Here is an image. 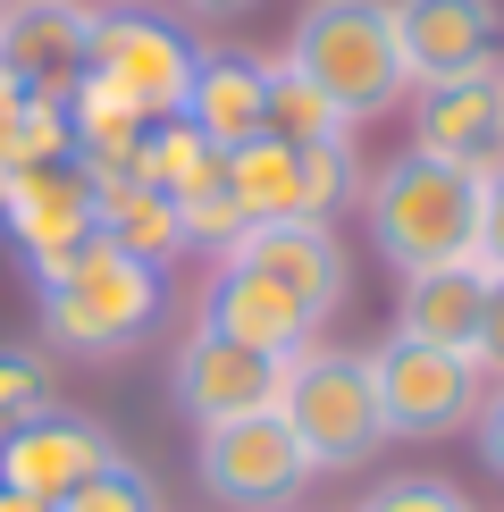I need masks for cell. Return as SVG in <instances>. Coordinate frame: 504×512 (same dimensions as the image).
I'll return each instance as SVG.
<instances>
[{
	"instance_id": "obj_1",
	"label": "cell",
	"mask_w": 504,
	"mask_h": 512,
	"mask_svg": "<svg viewBox=\"0 0 504 512\" xmlns=\"http://www.w3.org/2000/svg\"><path fill=\"white\" fill-rule=\"evenodd\" d=\"M34 269V311H42V336L76 361H110V353H135L143 336L160 328L168 311V277L160 261L126 252L110 236L59 252V261H26Z\"/></svg>"
},
{
	"instance_id": "obj_27",
	"label": "cell",
	"mask_w": 504,
	"mask_h": 512,
	"mask_svg": "<svg viewBox=\"0 0 504 512\" xmlns=\"http://www.w3.org/2000/svg\"><path fill=\"white\" fill-rule=\"evenodd\" d=\"M471 361H479V378H504V277H488V303H479V328H471Z\"/></svg>"
},
{
	"instance_id": "obj_9",
	"label": "cell",
	"mask_w": 504,
	"mask_h": 512,
	"mask_svg": "<svg viewBox=\"0 0 504 512\" xmlns=\"http://www.w3.org/2000/svg\"><path fill=\"white\" fill-rule=\"evenodd\" d=\"M118 454V437L101 429V420H84L68 412V403H51V412H34V420H17V429H0V487H17V496H42V504H59V496H76L84 479H101Z\"/></svg>"
},
{
	"instance_id": "obj_6",
	"label": "cell",
	"mask_w": 504,
	"mask_h": 512,
	"mask_svg": "<svg viewBox=\"0 0 504 512\" xmlns=\"http://www.w3.org/2000/svg\"><path fill=\"white\" fill-rule=\"evenodd\" d=\"M194 479L210 487V504H227V512H286L320 471H311V454L294 445V429L278 412H252V420L194 429Z\"/></svg>"
},
{
	"instance_id": "obj_13",
	"label": "cell",
	"mask_w": 504,
	"mask_h": 512,
	"mask_svg": "<svg viewBox=\"0 0 504 512\" xmlns=\"http://www.w3.org/2000/svg\"><path fill=\"white\" fill-rule=\"evenodd\" d=\"M202 328L236 336V345H252V353H278V361H294L303 345H320V328H328V319L311 311L294 286H278L269 269L219 261V277H210V303H202Z\"/></svg>"
},
{
	"instance_id": "obj_25",
	"label": "cell",
	"mask_w": 504,
	"mask_h": 512,
	"mask_svg": "<svg viewBox=\"0 0 504 512\" xmlns=\"http://www.w3.org/2000/svg\"><path fill=\"white\" fill-rule=\"evenodd\" d=\"M353 512H471L454 479H429V471H404V479H378Z\"/></svg>"
},
{
	"instance_id": "obj_16",
	"label": "cell",
	"mask_w": 504,
	"mask_h": 512,
	"mask_svg": "<svg viewBox=\"0 0 504 512\" xmlns=\"http://www.w3.org/2000/svg\"><path fill=\"white\" fill-rule=\"evenodd\" d=\"M177 118L194 126L210 152H236V143L269 135V59H252V51H202Z\"/></svg>"
},
{
	"instance_id": "obj_12",
	"label": "cell",
	"mask_w": 504,
	"mask_h": 512,
	"mask_svg": "<svg viewBox=\"0 0 504 512\" xmlns=\"http://www.w3.org/2000/svg\"><path fill=\"white\" fill-rule=\"evenodd\" d=\"M0 227H9V244L26 252V261H59V252L101 236V185L84 177L76 160L17 168L9 202H0Z\"/></svg>"
},
{
	"instance_id": "obj_2",
	"label": "cell",
	"mask_w": 504,
	"mask_h": 512,
	"mask_svg": "<svg viewBox=\"0 0 504 512\" xmlns=\"http://www.w3.org/2000/svg\"><path fill=\"white\" fill-rule=\"evenodd\" d=\"M362 219H370V244H378V261L395 277L471 261V244H479V177L429 160V152H395L362 185Z\"/></svg>"
},
{
	"instance_id": "obj_19",
	"label": "cell",
	"mask_w": 504,
	"mask_h": 512,
	"mask_svg": "<svg viewBox=\"0 0 504 512\" xmlns=\"http://www.w3.org/2000/svg\"><path fill=\"white\" fill-rule=\"evenodd\" d=\"M101 236L126 244V252H143V261H177L185 252V227H177V202L160 194V185H143V177H126V185H101Z\"/></svg>"
},
{
	"instance_id": "obj_32",
	"label": "cell",
	"mask_w": 504,
	"mask_h": 512,
	"mask_svg": "<svg viewBox=\"0 0 504 512\" xmlns=\"http://www.w3.org/2000/svg\"><path fill=\"white\" fill-rule=\"evenodd\" d=\"M0 17H9V0H0Z\"/></svg>"
},
{
	"instance_id": "obj_11",
	"label": "cell",
	"mask_w": 504,
	"mask_h": 512,
	"mask_svg": "<svg viewBox=\"0 0 504 512\" xmlns=\"http://www.w3.org/2000/svg\"><path fill=\"white\" fill-rule=\"evenodd\" d=\"M395 9V51H404V84H446V76H479L496 68L504 17L496 0H387Z\"/></svg>"
},
{
	"instance_id": "obj_15",
	"label": "cell",
	"mask_w": 504,
	"mask_h": 512,
	"mask_svg": "<svg viewBox=\"0 0 504 512\" xmlns=\"http://www.w3.org/2000/svg\"><path fill=\"white\" fill-rule=\"evenodd\" d=\"M219 261H244V269H269L278 286H294L320 319H336L345 303V252H336L328 219H252Z\"/></svg>"
},
{
	"instance_id": "obj_10",
	"label": "cell",
	"mask_w": 504,
	"mask_h": 512,
	"mask_svg": "<svg viewBox=\"0 0 504 512\" xmlns=\"http://www.w3.org/2000/svg\"><path fill=\"white\" fill-rule=\"evenodd\" d=\"M412 152L471 168L488 177L504 168V59L479 76H446V84H420L412 93Z\"/></svg>"
},
{
	"instance_id": "obj_26",
	"label": "cell",
	"mask_w": 504,
	"mask_h": 512,
	"mask_svg": "<svg viewBox=\"0 0 504 512\" xmlns=\"http://www.w3.org/2000/svg\"><path fill=\"white\" fill-rule=\"evenodd\" d=\"M471 261L488 277H504V168L479 177V244H471Z\"/></svg>"
},
{
	"instance_id": "obj_18",
	"label": "cell",
	"mask_w": 504,
	"mask_h": 512,
	"mask_svg": "<svg viewBox=\"0 0 504 512\" xmlns=\"http://www.w3.org/2000/svg\"><path fill=\"white\" fill-rule=\"evenodd\" d=\"M219 177H227V194L244 202V227L252 219H303V168H294V143L252 135V143H236V152H219Z\"/></svg>"
},
{
	"instance_id": "obj_3",
	"label": "cell",
	"mask_w": 504,
	"mask_h": 512,
	"mask_svg": "<svg viewBox=\"0 0 504 512\" xmlns=\"http://www.w3.org/2000/svg\"><path fill=\"white\" fill-rule=\"evenodd\" d=\"M286 68L303 84H320L353 126L412 101L387 0H303V17H294V34H286Z\"/></svg>"
},
{
	"instance_id": "obj_20",
	"label": "cell",
	"mask_w": 504,
	"mask_h": 512,
	"mask_svg": "<svg viewBox=\"0 0 504 512\" xmlns=\"http://www.w3.org/2000/svg\"><path fill=\"white\" fill-rule=\"evenodd\" d=\"M269 135L303 152V143H345V135H353V118L336 110L320 84H303L286 59H269Z\"/></svg>"
},
{
	"instance_id": "obj_4",
	"label": "cell",
	"mask_w": 504,
	"mask_h": 512,
	"mask_svg": "<svg viewBox=\"0 0 504 512\" xmlns=\"http://www.w3.org/2000/svg\"><path fill=\"white\" fill-rule=\"evenodd\" d=\"M278 420L294 429V445L311 454V471H353L387 445L378 420V387H370V353L353 345H303L286 361V395Z\"/></svg>"
},
{
	"instance_id": "obj_31",
	"label": "cell",
	"mask_w": 504,
	"mask_h": 512,
	"mask_svg": "<svg viewBox=\"0 0 504 512\" xmlns=\"http://www.w3.org/2000/svg\"><path fill=\"white\" fill-rule=\"evenodd\" d=\"M0 512H51L42 496H17V487H0Z\"/></svg>"
},
{
	"instance_id": "obj_30",
	"label": "cell",
	"mask_w": 504,
	"mask_h": 512,
	"mask_svg": "<svg viewBox=\"0 0 504 512\" xmlns=\"http://www.w3.org/2000/svg\"><path fill=\"white\" fill-rule=\"evenodd\" d=\"M177 9H194V17H244L252 0H177Z\"/></svg>"
},
{
	"instance_id": "obj_28",
	"label": "cell",
	"mask_w": 504,
	"mask_h": 512,
	"mask_svg": "<svg viewBox=\"0 0 504 512\" xmlns=\"http://www.w3.org/2000/svg\"><path fill=\"white\" fill-rule=\"evenodd\" d=\"M471 437H479V462H488V471L504 479V378L488 395H479V420H471Z\"/></svg>"
},
{
	"instance_id": "obj_7",
	"label": "cell",
	"mask_w": 504,
	"mask_h": 512,
	"mask_svg": "<svg viewBox=\"0 0 504 512\" xmlns=\"http://www.w3.org/2000/svg\"><path fill=\"white\" fill-rule=\"evenodd\" d=\"M194 42H185L168 17L152 9H101L93 17V51H84V76H101L110 93H126L143 118H177L185 110V84H194Z\"/></svg>"
},
{
	"instance_id": "obj_8",
	"label": "cell",
	"mask_w": 504,
	"mask_h": 512,
	"mask_svg": "<svg viewBox=\"0 0 504 512\" xmlns=\"http://www.w3.org/2000/svg\"><path fill=\"white\" fill-rule=\"evenodd\" d=\"M168 395L194 429H219V420H252V412H278L286 395V361L278 353H252L219 328H194L168 361Z\"/></svg>"
},
{
	"instance_id": "obj_22",
	"label": "cell",
	"mask_w": 504,
	"mask_h": 512,
	"mask_svg": "<svg viewBox=\"0 0 504 512\" xmlns=\"http://www.w3.org/2000/svg\"><path fill=\"white\" fill-rule=\"evenodd\" d=\"M294 168H303V219L345 210L353 185H362V168H353V135H345V143H303V152H294Z\"/></svg>"
},
{
	"instance_id": "obj_21",
	"label": "cell",
	"mask_w": 504,
	"mask_h": 512,
	"mask_svg": "<svg viewBox=\"0 0 504 512\" xmlns=\"http://www.w3.org/2000/svg\"><path fill=\"white\" fill-rule=\"evenodd\" d=\"M168 202H177V227H185V252H194V244H210V252H227V244L244 236V202L227 194V177H219V168H210L202 185H185V194H168Z\"/></svg>"
},
{
	"instance_id": "obj_24",
	"label": "cell",
	"mask_w": 504,
	"mask_h": 512,
	"mask_svg": "<svg viewBox=\"0 0 504 512\" xmlns=\"http://www.w3.org/2000/svg\"><path fill=\"white\" fill-rule=\"evenodd\" d=\"M51 512H160V487L135 471V462H110L101 479H84L76 496H59Z\"/></svg>"
},
{
	"instance_id": "obj_23",
	"label": "cell",
	"mask_w": 504,
	"mask_h": 512,
	"mask_svg": "<svg viewBox=\"0 0 504 512\" xmlns=\"http://www.w3.org/2000/svg\"><path fill=\"white\" fill-rule=\"evenodd\" d=\"M51 403H59L51 361H42L34 345H0V429H17V420L51 412Z\"/></svg>"
},
{
	"instance_id": "obj_29",
	"label": "cell",
	"mask_w": 504,
	"mask_h": 512,
	"mask_svg": "<svg viewBox=\"0 0 504 512\" xmlns=\"http://www.w3.org/2000/svg\"><path fill=\"white\" fill-rule=\"evenodd\" d=\"M17 110H26V84H17L9 59H0V135H17Z\"/></svg>"
},
{
	"instance_id": "obj_17",
	"label": "cell",
	"mask_w": 504,
	"mask_h": 512,
	"mask_svg": "<svg viewBox=\"0 0 504 512\" xmlns=\"http://www.w3.org/2000/svg\"><path fill=\"white\" fill-rule=\"evenodd\" d=\"M479 303H488V269H479V261L412 269L404 286H395V336H420V345H454V353H471Z\"/></svg>"
},
{
	"instance_id": "obj_5",
	"label": "cell",
	"mask_w": 504,
	"mask_h": 512,
	"mask_svg": "<svg viewBox=\"0 0 504 512\" xmlns=\"http://www.w3.org/2000/svg\"><path fill=\"white\" fill-rule=\"evenodd\" d=\"M370 387H378L387 445H437V437H462L479 420L488 378H479V361L454 353V345L387 336V345H370Z\"/></svg>"
},
{
	"instance_id": "obj_14",
	"label": "cell",
	"mask_w": 504,
	"mask_h": 512,
	"mask_svg": "<svg viewBox=\"0 0 504 512\" xmlns=\"http://www.w3.org/2000/svg\"><path fill=\"white\" fill-rule=\"evenodd\" d=\"M93 0H9L0 17V59L26 93H76L84 51H93Z\"/></svg>"
}]
</instances>
